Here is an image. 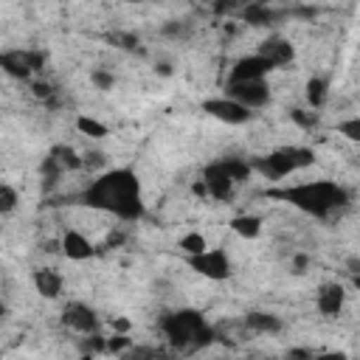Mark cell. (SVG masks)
Returning a JSON list of instances; mask_svg holds the SVG:
<instances>
[{
    "mask_svg": "<svg viewBox=\"0 0 360 360\" xmlns=\"http://www.w3.org/2000/svg\"><path fill=\"white\" fill-rule=\"evenodd\" d=\"M202 183L208 188V197H214V200H228L233 194V186H236V180L228 174L222 160H214L202 169Z\"/></svg>",
    "mask_w": 360,
    "mask_h": 360,
    "instance_id": "cell-10",
    "label": "cell"
},
{
    "mask_svg": "<svg viewBox=\"0 0 360 360\" xmlns=\"http://www.w3.org/2000/svg\"><path fill=\"white\" fill-rule=\"evenodd\" d=\"M222 166L228 169V174L239 183V180H248L250 177V172H253V166H250V160H242V158H225L222 160Z\"/></svg>",
    "mask_w": 360,
    "mask_h": 360,
    "instance_id": "cell-22",
    "label": "cell"
},
{
    "mask_svg": "<svg viewBox=\"0 0 360 360\" xmlns=\"http://www.w3.org/2000/svg\"><path fill=\"white\" fill-rule=\"evenodd\" d=\"M225 96L233 98L236 104L248 107V110H259V107L267 104L270 87H267V82H231Z\"/></svg>",
    "mask_w": 360,
    "mask_h": 360,
    "instance_id": "cell-8",
    "label": "cell"
},
{
    "mask_svg": "<svg viewBox=\"0 0 360 360\" xmlns=\"http://www.w3.org/2000/svg\"><path fill=\"white\" fill-rule=\"evenodd\" d=\"M76 127H79V132H84V135H90V138H104V135H107V127H104L101 121L90 118V115H79V118H76Z\"/></svg>",
    "mask_w": 360,
    "mask_h": 360,
    "instance_id": "cell-23",
    "label": "cell"
},
{
    "mask_svg": "<svg viewBox=\"0 0 360 360\" xmlns=\"http://www.w3.org/2000/svg\"><path fill=\"white\" fill-rule=\"evenodd\" d=\"M267 197L284 200L290 205H295L298 211L326 219L335 211L349 205V191L343 186H338L335 180H312V183H298V186H287V188H270Z\"/></svg>",
    "mask_w": 360,
    "mask_h": 360,
    "instance_id": "cell-2",
    "label": "cell"
},
{
    "mask_svg": "<svg viewBox=\"0 0 360 360\" xmlns=\"http://www.w3.org/2000/svg\"><path fill=\"white\" fill-rule=\"evenodd\" d=\"M101 163H104V155H101V152H87V155H84V166H87V169H90V166H101Z\"/></svg>",
    "mask_w": 360,
    "mask_h": 360,
    "instance_id": "cell-37",
    "label": "cell"
},
{
    "mask_svg": "<svg viewBox=\"0 0 360 360\" xmlns=\"http://www.w3.org/2000/svg\"><path fill=\"white\" fill-rule=\"evenodd\" d=\"M186 262H188V267H191L194 273H200L202 278H211V281H225V278H231V273H233L228 253L219 250V248H208V250L200 253V256H186Z\"/></svg>",
    "mask_w": 360,
    "mask_h": 360,
    "instance_id": "cell-5",
    "label": "cell"
},
{
    "mask_svg": "<svg viewBox=\"0 0 360 360\" xmlns=\"http://www.w3.org/2000/svg\"><path fill=\"white\" fill-rule=\"evenodd\" d=\"M270 70H273V65H270L264 56L250 53V56H242V59L233 62L228 84H231V82H264V76H267Z\"/></svg>",
    "mask_w": 360,
    "mask_h": 360,
    "instance_id": "cell-11",
    "label": "cell"
},
{
    "mask_svg": "<svg viewBox=\"0 0 360 360\" xmlns=\"http://www.w3.org/2000/svg\"><path fill=\"white\" fill-rule=\"evenodd\" d=\"M259 56H264L273 68H284V65H290L292 59H295V48H292V42L290 39H284L281 34H270L262 45H259V51H256Z\"/></svg>",
    "mask_w": 360,
    "mask_h": 360,
    "instance_id": "cell-12",
    "label": "cell"
},
{
    "mask_svg": "<svg viewBox=\"0 0 360 360\" xmlns=\"http://www.w3.org/2000/svg\"><path fill=\"white\" fill-rule=\"evenodd\" d=\"M84 202L90 208L107 211L124 222H135L143 217V197H141V180L129 166L107 169L101 172L84 191Z\"/></svg>",
    "mask_w": 360,
    "mask_h": 360,
    "instance_id": "cell-1",
    "label": "cell"
},
{
    "mask_svg": "<svg viewBox=\"0 0 360 360\" xmlns=\"http://www.w3.org/2000/svg\"><path fill=\"white\" fill-rule=\"evenodd\" d=\"M233 8H236L233 3H217V6H214L217 14H228V11H233Z\"/></svg>",
    "mask_w": 360,
    "mask_h": 360,
    "instance_id": "cell-39",
    "label": "cell"
},
{
    "mask_svg": "<svg viewBox=\"0 0 360 360\" xmlns=\"http://www.w3.org/2000/svg\"><path fill=\"white\" fill-rule=\"evenodd\" d=\"M245 326H248L250 332H259V335H276V332L284 329L281 318L273 315V312H264V309H253V312H248V315H245Z\"/></svg>",
    "mask_w": 360,
    "mask_h": 360,
    "instance_id": "cell-16",
    "label": "cell"
},
{
    "mask_svg": "<svg viewBox=\"0 0 360 360\" xmlns=\"http://www.w3.org/2000/svg\"><path fill=\"white\" fill-rule=\"evenodd\" d=\"M31 87H34V96H37V98H45V96H51V84H48V82H34Z\"/></svg>",
    "mask_w": 360,
    "mask_h": 360,
    "instance_id": "cell-36",
    "label": "cell"
},
{
    "mask_svg": "<svg viewBox=\"0 0 360 360\" xmlns=\"http://www.w3.org/2000/svg\"><path fill=\"white\" fill-rule=\"evenodd\" d=\"M202 112H208L211 118H217V121H222V124H231V127H239V124L250 121V115H253L248 107L236 104V101L228 98V96L205 98V101H202Z\"/></svg>",
    "mask_w": 360,
    "mask_h": 360,
    "instance_id": "cell-7",
    "label": "cell"
},
{
    "mask_svg": "<svg viewBox=\"0 0 360 360\" xmlns=\"http://www.w3.org/2000/svg\"><path fill=\"white\" fill-rule=\"evenodd\" d=\"M338 132H340L346 141H354V143H360V115L340 121V124H338Z\"/></svg>",
    "mask_w": 360,
    "mask_h": 360,
    "instance_id": "cell-28",
    "label": "cell"
},
{
    "mask_svg": "<svg viewBox=\"0 0 360 360\" xmlns=\"http://www.w3.org/2000/svg\"><path fill=\"white\" fill-rule=\"evenodd\" d=\"M155 73H160V76H172V65H169V62H160V65H155Z\"/></svg>",
    "mask_w": 360,
    "mask_h": 360,
    "instance_id": "cell-40",
    "label": "cell"
},
{
    "mask_svg": "<svg viewBox=\"0 0 360 360\" xmlns=\"http://www.w3.org/2000/svg\"><path fill=\"white\" fill-rule=\"evenodd\" d=\"M76 360H98V357H96V354H79Z\"/></svg>",
    "mask_w": 360,
    "mask_h": 360,
    "instance_id": "cell-42",
    "label": "cell"
},
{
    "mask_svg": "<svg viewBox=\"0 0 360 360\" xmlns=\"http://www.w3.org/2000/svg\"><path fill=\"white\" fill-rule=\"evenodd\" d=\"M90 82H93L98 90H112V87H115V76H112L110 70H104V68L90 70Z\"/></svg>",
    "mask_w": 360,
    "mask_h": 360,
    "instance_id": "cell-29",
    "label": "cell"
},
{
    "mask_svg": "<svg viewBox=\"0 0 360 360\" xmlns=\"http://www.w3.org/2000/svg\"><path fill=\"white\" fill-rule=\"evenodd\" d=\"M110 42H112L115 48H121V51H135V48L141 45L138 34H129V31H115V34H110Z\"/></svg>",
    "mask_w": 360,
    "mask_h": 360,
    "instance_id": "cell-26",
    "label": "cell"
},
{
    "mask_svg": "<svg viewBox=\"0 0 360 360\" xmlns=\"http://www.w3.org/2000/svg\"><path fill=\"white\" fill-rule=\"evenodd\" d=\"M160 357H163V352L155 346H132L121 354V360H160Z\"/></svg>",
    "mask_w": 360,
    "mask_h": 360,
    "instance_id": "cell-25",
    "label": "cell"
},
{
    "mask_svg": "<svg viewBox=\"0 0 360 360\" xmlns=\"http://www.w3.org/2000/svg\"><path fill=\"white\" fill-rule=\"evenodd\" d=\"M290 118H292L298 127H304V129H309V127L318 124V115H315V112H307V110H292Z\"/></svg>",
    "mask_w": 360,
    "mask_h": 360,
    "instance_id": "cell-31",
    "label": "cell"
},
{
    "mask_svg": "<svg viewBox=\"0 0 360 360\" xmlns=\"http://www.w3.org/2000/svg\"><path fill=\"white\" fill-rule=\"evenodd\" d=\"M343 304H346V290H343V284L326 281V284L318 287V292H315V307H318L321 315H329V318H332V315H340Z\"/></svg>",
    "mask_w": 360,
    "mask_h": 360,
    "instance_id": "cell-14",
    "label": "cell"
},
{
    "mask_svg": "<svg viewBox=\"0 0 360 360\" xmlns=\"http://www.w3.org/2000/svg\"><path fill=\"white\" fill-rule=\"evenodd\" d=\"M242 20L250 22V25H256V28H262V25L276 22V20H278V11L270 8L267 3H250V6L242 8Z\"/></svg>",
    "mask_w": 360,
    "mask_h": 360,
    "instance_id": "cell-17",
    "label": "cell"
},
{
    "mask_svg": "<svg viewBox=\"0 0 360 360\" xmlns=\"http://www.w3.org/2000/svg\"><path fill=\"white\" fill-rule=\"evenodd\" d=\"M315 360H349L346 352H338V349H326V352H318Z\"/></svg>",
    "mask_w": 360,
    "mask_h": 360,
    "instance_id": "cell-35",
    "label": "cell"
},
{
    "mask_svg": "<svg viewBox=\"0 0 360 360\" xmlns=\"http://www.w3.org/2000/svg\"><path fill=\"white\" fill-rule=\"evenodd\" d=\"M160 329L169 338V343L180 352L200 349V346H208L214 340V329L205 323V318L197 309H177V312L166 315L160 321Z\"/></svg>",
    "mask_w": 360,
    "mask_h": 360,
    "instance_id": "cell-3",
    "label": "cell"
},
{
    "mask_svg": "<svg viewBox=\"0 0 360 360\" xmlns=\"http://www.w3.org/2000/svg\"><path fill=\"white\" fill-rule=\"evenodd\" d=\"M104 349H107V340L101 335H87V340H82V354H96Z\"/></svg>",
    "mask_w": 360,
    "mask_h": 360,
    "instance_id": "cell-30",
    "label": "cell"
},
{
    "mask_svg": "<svg viewBox=\"0 0 360 360\" xmlns=\"http://www.w3.org/2000/svg\"><path fill=\"white\" fill-rule=\"evenodd\" d=\"M62 323L79 335H98V315L93 307L82 304V301H70L62 309Z\"/></svg>",
    "mask_w": 360,
    "mask_h": 360,
    "instance_id": "cell-9",
    "label": "cell"
},
{
    "mask_svg": "<svg viewBox=\"0 0 360 360\" xmlns=\"http://www.w3.org/2000/svg\"><path fill=\"white\" fill-rule=\"evenodd\" d=\"M17 202H20L17 188H14L11 183H3V186H0V214H3V217L11 214V211L17 208Z\"/></svg>",
    "mask_w": 360,
    "mask_h": 360,
    "instance_id": "cell-24",
    "label": "cell"
},
{
    "mask_svg": "<svg viewBox=\"0 0 360 360\" xmlns=\"http://www.w3.org/2000/svg\"><path fill=\"white\" fill-rule=\"evenodd\" d=\"M127 349H132V340L127 335H115L107 340V352H127Z\"/></svg>",
    "mask_w": 360,
    "mask_h": 360,
    "instance_id": "cell-33",
    "label": "cell"
},
{
    "mask_svg": "<svg viewBox=\"0 0 360 360\" xmlns=\"http://www.w3.org/2000/svg\"><path fill=\"white\" fill-rule=\"evenodd\" d=\"M129 326H132V323H129V318H112V329H115L118 335H127V332H129Z\"/></svg>",
    "mask_w": 360,
    "mask_h": 360,
    "instance_id": "cell-38",
    "label": "cell"
},
{
    "mask_svg": "<svg viewBox=\"0 0 360 360\" xmlns=\"http://www.w3.org/2000/svg\"><path fill=\"white\" fill-rule=\"evenodd\" d=\"M180 250H183L186 256H200V253H205V250H208V239H205L202 233L191 231V233L180 236Z\"/></svg>",
    "mask_w": 360,
    "mask_h": 360,
    "instance_id": "cell-21",
    "label": "cell"
},
{
    "mask_svg": "<svg viewBox=\"0 0 360 360\" xmlns=\"http://www.w3.org/2000/svg\"><path fill=\"white\" fill-rule=\"evenodd\" d=\"M352 284H354V287L360 290V276H352Z\"/></svg>",
    "mask_w": 360,
    "mask_h": 360,
    "instance_id": "cell-43",
    "label": "cell"
},
{
    "mask_svg": "<svg viewBox=\"0 0 360 360\" xmlns=\"http://www.w3.org/2000/svg\"><path fill=\"white\" fill-rule=\"evenodd\" d=\"M166 37H177V39H186L188 34H191V22H186V20H169V22H163V28H160Z\"/></svg>",
    "mask_w": 360,
    "mask_h": 360,
    "instance_id": "cell-27",
    "label": "cell"
},
{
    "mask_svg": "<svg viewBox=\"0 0 360 360\" xmlns=\"http://www.w3.org/2000/svg\"><path fill=\"white\" fill-rule=\"evenodd\" d=\"M307 267H309V256H307V253H295V256H292V273H295V276H304Z\"/></svg>",
    "mask_w": 360,
    "mask_h": 360,
    "instance_id": "cell-34",
    "label": "cell"
},
{
    "mask_svg": "<svg viewBox=\"0 0 360 360\" xmlns=\"http://www.w3.org/2000/svg\"><path fill=\"white\" fill-rule=\"evenodd\" d=\"M346 267H349V273H352V276H360V259H349V262H346Z\"/></svg>",
    "mask_w": 360,
    "mask_h": 360,
    "instance_id": "cell-41",
    "label": "cell"
},
{
    "mask_svg": "<svg viewBox=\"0 0 360 360\" xmlns=\"http://www.w3.org/2000/svg\"><path fill=\"white\" fill-rule=\"evenodd\" d=\"M59 250H62L70 262H87V259H93V253H96L93 242H90L82 231H76V228H68V231L62 233Z\"/></svg>",
    "mask_w": 360,
    "mask_h": 360,
    "instance_id": "cell-13",
    "label": "cell"
},
{
    "mask_svg": "<svg viewBox=\"0 0 360 360\" xmlns=\"http://www.w3.org/2000/svg\"><path fill=\"white\" fill-rule=\"evenodd\" d=\"M312 163H315V152L309 146H278V149L256 158L250 166L264 180H284L287 174H292L298 169H307Z\"/></svg>",
    "mask_w": 360,
    "mask_h": 360,
    "instance_id": "cell-4",
    "label": "cell"
},
{
    "mask_svg": "<svg viewBox=\"0 0 360 360\" xmlns=\"http://www.w3.org/2000/svg\"><path fill=\"white\" fill-rule=\"evenodd\" d=\"M231 231L236 236H242V239H256L262 233V217H256V214H239V217L231 219Z\"/></svg>",
    "mask_w": 360,
    "mask_h": 360,
    "instance_id": "cell-18",
    "label": "cell"
},
{
    "mask_svg": "<svg viewBox=\"0 0 360 360\" xmlns=\"http://www.w3.org/2000/svg\"><path fill=\"white\" fill-rule=\"evenodd\" d=\"M51 158L59 163V169L65 172V169H82L84 166V158H79V152L73 149V146H65V143H59V146H53L51 149Z\"/></svg>",
    "mask_w": 360,
    "mask_h": 360,
    "instance_id": "cell-20",
    "label": "cell"
},
{
    "mask_svg": "<svg viewBox=\"0 0 360 360\" xmlns=\"http://www.w3.org/2000/svg\"><path fill=\"white\" fill-rule=\"evenodd\" d=\"M45 62V56L39 51H3L0 53V68L3 73H8L11 79H28L34 70H39Z\"/></svg>",
    "mask_w": 360,
    "mask_h": 360,
    "instance_id": "cell-6",
    "label": "cell"
},
{
    "mask_svg": "<svg viewBox=\"0 0 360 360\" xmlns=\"http://www.w3.org/2000/svg\"><path fill=\"white\" fill-rule=\"evenodd\" d=\"M281 360H315V354L309 349H304V346H292V349H287L281 354Z\"/></svg>",
    "mask_w": 360,
    "mask_h": 360,
    "instance_id": "cell-32",
    "label": "cell"
},
{
    "mask_svg": "<svg viewBox=\"0 0 360 360\" xmlns=\"http://www.w3.org/2000/svg\"><path fill=\"white\" fill-rule=\"evenodd\" d=\"M31 281H34V287H37V292L42 295V298H48V301H53V298H59L62 295V276L53 270V267H37L34 273H31Z\"/></svg>",
    "mask_w": 360,
    "mask_h": 360,
    "instance_id": "cell-15",
    "label": "cell"
},
{
    "mask_svg": "<svg viewBox=\"0 0 360 360\" xmlns=\"http://www.w3.org/2000/svg\"><path fill=\"white\" fill-rule=\"evenodd\" d=\"M304 96H307V104H309L312 110H321V107L326 104V98H329V84H326V79H321V76L307 79Z\"/></svg>",
    "mask_w": 360,
    "mask_h": 360,
    "instance_id": "cell-19",
    "label": "cell"
}]
</instances>
